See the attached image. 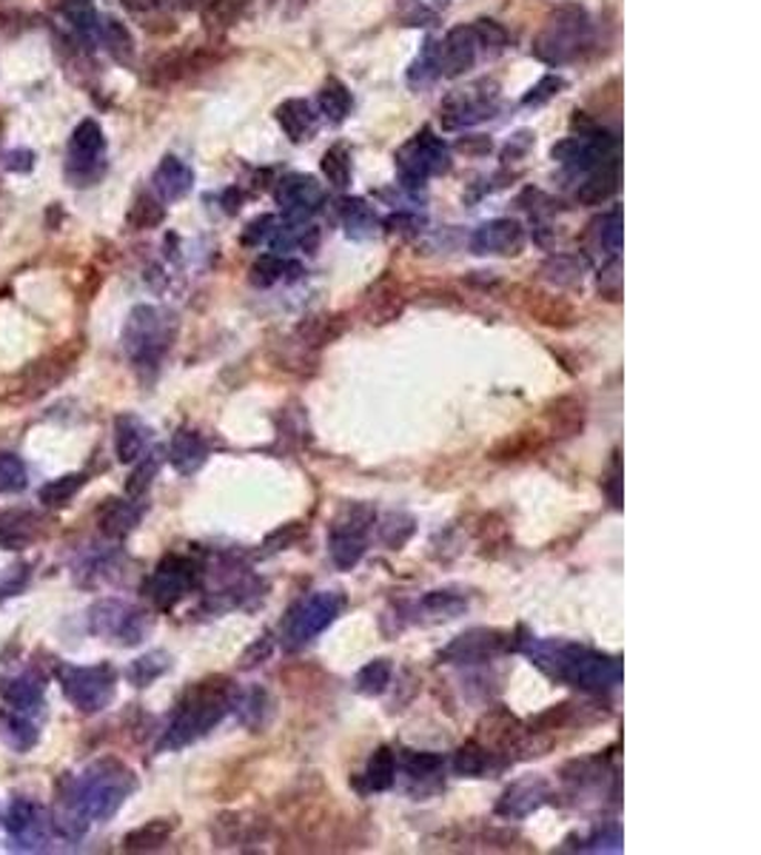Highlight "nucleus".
<instances>
[{"instance_id": "nucleus-30", "label": "nucleus", "mask_w": 761, "mask_h": 855, "mask_svg": "<svg viewBox=\"0 0 761 855\" xmlns=\"http://www.w3.org/2000/svg\"><path fill=\"white\" fill-rule=\"evenodd\" d=\"M248 0H214L212 9H208V21L217 23V27H228L240 18V12L246 9Z\"/></svg>"}, {"instance_id": "nucleus-31", "label": "nucleus", "mask_w": 761, "mask_h": 855, "mask_svg": "<svg viewBox=\"0 0 761 855\" xmlns=\"http://www.w3.org/2000/svg\"><path fill=\"white\" fill-rule=\"evenodd\" d=\"M128 220H132L134 226H141V228L157 226V223L163 220V208H161V203L152 200V197H141V200L134 203L132 217H128Z\"/></svg>"}, {"instance_id": "nucleus-18", "label": "nucleus", "mask_w": 761, "mask_h": 855, "mask_svg": "<svg viewBox=\"0 0 761 855\" xmlns=\"http://www.w3.org/2000/svg\"><path fill=\"white\" fill-rule=\"evenodd\" d=\"M34 519L32 514H3L0 516V545L7 548H21L34 536Z\"/></svg>"}, {"instance_id": "nucleus-29", "label": "nucleus", "mask_w": 761, "mask_h": 855, "mask_svg": "<svg viewBox=\"0 0 761 855\" xmlns=\"http://www.w3.org/2000/svg\"><path fill=\"white\" fill-rule=\"evenodd\" d=\"M63 12L69 21L83 32H94V7L92 0H63Z\"/></svg>"}, {"instance_id": "nucleus-11", "label": "nucleus", "mask_w": 761, "mask_h": 855, "mask_svg": "<svg viewBox=\"0 0 761 855\" xmlns=\"http://www.w3.org/2000/svg\"><path fill=\"white\" fill-rule=\"evenodd\" d=\"M277 123H280V128L288 134V141L291 143L311 141L317 132L315 109L308 106L306 101H300V97L286 101L280 109H277Z\"/></svg>"}, {"instance_id": "nucleus-15", "label": "nucleus", "mask_w": 761, "mask_h": 855, "mask_svg": "<svg viewBox=\"0 0 761 855\" xmlns=\"http://www.w3.org/2000/svg\"><path fill=\"white\" fill-rule=\"evenodd\" d=\"M0 696H3V702L9 708L18 710H32L41 708L43 699V684L38 676L32 673H21V676H9V679H0Z\"/></svg>"}, {"instance_id": "nucleus-4", "label": "nucleus", "mask_w": 761, "mask_h": 855, "mask_svg": "<svg viewBox=\"0 0 761 855\" xmlns=\"http://www.w3.org/2000/svg\"><path fill=\"white\" fill-rule=\"evenodd\" d=\"M397 166H400L402 181L425 183V177L431 174H442L451 168V152L442 137H436L431 128H422L397 152Z\"/></svg>"}, {"instance_id": "nucleus-9", "label": "nucleus", "mask_w": 761, "mask_h": 855, "mask_svg": "<svg viewBox=\"0 0 761 855\" xmlns=\"http://www.w3.org/2000/svg\"><path fill=\"white\" fill-rule=\"evenodd\" d=\"M141 614L134 616V610H128L121 601H101L97 608L89 614V628L97 636H121L123 641H137L141 639Z\"/></svg>"}, {"instance_id": "nucleus-24", "label": "nucleus", "mask_w": 761, "mask_h": 855, "mask_svg": "<svg viewBox=\"0 0 761 855\" xmlns=\"http://www.w3.org/2000/svg\"><path fill=\"white\" fill-rule=\"evenodd\" d=\"M322 174H326L331 186H348V177H351V154H348L346 146H335L322 154Z\"/></svg>"}, {"instance_id": "nucleus-20", "label": "nucleus", "mask_w": 761, "mask_h": 855, "mask_svg": "<svg viewBox=\"0 0 761 855\" xmlns=\"http://www.w3.org/2000/svg\"><path fill=\"white\" fill-rule=\"evenodd\" d=\"M320 109L331 123H342L351 112V92L340 81H328L320 92Z\"/></svg>"}, {"instance_id": "nucleus-8", "label": "nucleus", "mask_w": 761, "mask_h": 855, "mask_svg": "<svg viewBox=\"0 0 761 855\" xmlns=\"http://www.w3.org/2000/svg\"><path fill=\"white\" fill-rule=\"evenodd\" d=\"M476 38L471 27H456L445 34V41L434 43V63L440 78H460L476 63Z\"/></svg>"}, {"instance_id": "nucleus-6", "label": "nucleus", "mask_w": 761, "mask_h": 855, "mask_svg": "<svg viewBox=\"0 0 761 855\" xmlns=\"http://www.w3.org/2000/svg\"><path fill=\"white\" fill-rule=\"evenodd\" d=\"M494 101H496V86L494 83H476L467 92L451 94L445 103H442V126L445 128H462L474 126V123L485 121L494 114Z\"/></svg>"}, {"instance_id": "nucleus-2", "label": "nucleus", "mask_w": 761, "mask_h": 855, "mask_svg": "<svg viewBox=\"0 0 761 855\" xmlns=\"http://www.w3.org/2000/svg\"><path fill=\"white\" fill-rule=\"evenodd\" d=\"M590 41V18L582 7H559L548 14V21L536 34L534 54L551 66L579 58Z\"/></svg>"}, {"instance_id": "nucleus-16", "label": "nucleus", "mask_w": 761, "mask_h": 855, "mask_svg": "<svg viewBox=\"0 0 761 855\" xmlns=\"http://www.w3.org/2000/svg\"><path fill=\"white\" fill-rule=\"evenodd\" d=\"M548 420L556 436H576L585 428V402L576 396H559L548 405Z\"/></svg>"}, {"instance_id": "nucleus-10", "label": "nucleus", "mask_w": 761, "mask_h": 855, "mask_svg": "<svg viewBox=\"0 0 761 855\" xmlns=\"http://www.w3.org/2000/svg\"><path fill=\"white\" fill-rule=\"evenodd\" d=\"M277 200L288 208V214H308L315 212L322 200V192L317 186L315 177H302V174H291L280 183Z\"/></svg>"}, {"instance_id": "nucleus-19", "label": "nucleus", "mask_w": 761, "mask_h": 855, "mask_svg": "<svg viewBox=\"0 0 761 855\" xmlns=\"http://www.w3.org/2000/svg\"><path fill=\"white\" fill-rule=\"evenodd\" d=\"M86 485V476L83 474H66L58 476V480L47 482L41 488V502L49 508H61L69 499H74V494Z\"/></svg>"}, {"instance_id": "nucleus-27", "label": "nucleus", "mask_w": 761, "mask_h": 855, "mask_svg": "<svg viewBox=\"0 0 761 855\" xmlns=\"http://www.w3.org/2000/svg\"><path fill=\"white\" fill-rule=\"evenodd\" d=\"M562 89H565V81H562L559 74H545V78L522 97V103H525V106H542V103L554 101Z\"/></svg>"}, {"instance_id": "nucleus-5", "label": "nucleus", "mask_w": 761, "mask_h": 855, "mask_svg": "<svg viewBox=\"0 0 761 855\" xmlns=\"http://www.w3.org/2000/svg\"><path fill=\"white\" fill-rule=\"evenodd\" d=\"M61 684L69 702L83 713H97L114 693V673L101 668H61Z\"/></svg>"}, {"instance_id": "nucleus-1", "label": "nucleus", "mask_w": 761, "mask_h": 855, "mask_svg": "<svg viewBox=\"0 0 761 855\" xmlns=\"http://www.w3.org/2000/svg\"><path fill=\"white\" fill-rule=\"evenodd\" d=\"M128 770L117 762H101L89 768L86 775L69 784L66 802L83 818H106L123 802V795L132 787Z\"/></svg>"}, {"instance_id": "nucleus-26", "label": "nucleus", "mask_w": 761, "mask_h": 855, "mask_svg": "<svg viewBox=\"0 0 761 855\" xmlns=\"http://www.w3.org/2000/svg\"><path fill=\"white\" fill-rule=\"evenodd\" d=\"M172 833V824L166 822H152L148 827L137 830V833H132L126 838V847L128 849H152V847H161L163 842H166V835Z\"/></svg>"}, {"instance_id": "nucleus-21", "label": "nucleus", "mask_w": 761, "mask_h": 855, "mask_svg": "<svg viewBox=\"0 0 761 855\" xmlns=\"http://www.w3.org/2000/svg\"><path fill=\"white\" fill-rule=\"evenodd\" d=\"M542 434H531V431H522V434H514L511 440L500 442L494 451H491V460L496 462H507V460H522V456L534 454V451L542 449Z\"/></svg>"}, {"instance_id": "nucleus-13", "label": "nucleus", "mask_w": 761, "mask_h": 855, "mask_svg": "<svg viewBox=\"0 0 761 855\" xmlns=\"http://www.w3.org/2000/svg\"><path fill=\"white\" fill-rule=\"evenodd\" d=\"M192 183H194L192 168H188L181 157H172V154L163 157L157 172H154V188H157V194L168 203L181 200L183 194H188Z\"/></svg>"}, {"instance_id": "nucleus-12", "label": "nucleus", "mask_w": 761, "mask_h": 855, "mask_svg": "<svg viewBox=\"0 0 761 855\" xmlns=\"http://www.w3.org/2000/svg\"><path fill=\"white\" fill-rule=\"evenodd\" d=\"M0 739L18 753H29L38 744V724L27 715V710L3 708L0 710Z\"/></svg>"}, {"instance_id": "nucleus-23", "label": "nucleus", "mask_w": 761, "mask_h": 855, "mask_svg": "<svg viewBox=\"0 0 761 855\" xmlns=\"http://www.w3.org/2000/svg\"><path fill=\"white\" fill-rule=\"evenodd\" d=\"M143 442H146V434H143V428L137 422L128 420V416L117 420V456L123 462L137 460V454L143 451Z\"/></svg>"}, {"instance_id": "nucleus-3", "label": "nucleus", "mask_w": 761, "mask_h": 855, "mask_svg": "<svg viewBox=\"0 0 761 855\" xmlns=\"http://www.w3.org/2000/svg\"><path fill=\"white\" fill-rule=\"evenodd\" d=\"M106 141L101 126L94 121H83L69 137L66 152V177L74 186H92L106 166Z\"/></svg>"}, {"instance_id": "nucleus-7", "label": "nucleus", "mask_w": 761, "mask_h": 855, "mask_svg": "<svg viewBox=\"0 0 761 855\" xmlns=\"http://www.w3.org/2000/svg\"><path fill=\"white\" fill-rule=\"evenodd\" d=\"M3 827H7L9 838L14 842V847L21 849H41L49 842V815L29 799H14L7 810V818H3Z\"/></svg>"}, {"instance_id": "nucleus-14", "label": "nucleus", "mask_w": 761, "mask_h": 855, "mask_svg": "<svg viewBox=\"0 0 761 855\" xmlns=\"http://www.w3.org/2000/svg\"><path fill=\"white\" fill-rule=\"evenodd\" d=\"M474 246L480 248L482 255L487 251H496V255H516L522 248V231L516 223L511 220H496L491 226H482L476 231Z\"/></svg>"}, {"instance_id": "nucleus-22", "label": "nucleus", "mask_w": 761, "mask_h": 855, "mask_svg": "<svg viewBox=\"0 0 761 855\" xmlns=\"http://www.w3.org/2000/svg\"><path fill=\"white\" fill-rule=\"evenodd\" d=\"M29 485V471L18 454H0V494H18Z\"/></svg>"}, {"instance_id": "nucleus-17", "label": "nucleus", "mask_w": 761, "mask_h": 855, "mask_svg": "<svg viewBox=\"0 0 761 855\" xmlns=\"http://www.w3.org/2000/svg\"><path fill=\"white\" fill-rule=\"evenodd\" d=\"M616 186H619V163H616V157H610V161L599 163V166L594 168L588 183H582L579 200L582 203L608 200L610 194L616 192Z\"/></svg>"}, {"instance_id": "nucleus-28", "label": "nucleus", "mask_w": 761, "mask_h": 855, "mask_svg": "<svg viewBox=\"0 0 761 855\" xmlns=\"http://www.w3.org/2000/svg\"><path fill=\"white\" fill-rule=\"evenodd\" d=\"M103 38H106L109 49L114 52V58H121V61H128L132 58V34L123 29V23L117 21H106V27H103Z\"/></svg>"}, {"instance_id": "nucleus-32", "label": "nucleus", "mask_w": 761, "mask_h": 855, "mask_svg": "<svg viewBox=\"0 0 761 855\" xmlns=\"http://www.w3.org/2000/svg\"><path fill=\"white\" fill-rule=\"evenodd\" d=\"M348 206V231L357 237H362L368 228H374V214L368 212V206L362 200H351L346 203Z\"/></svg>"}, {"instance_id": "nucleus-25", "label": "nucleus", "mask_w": 761, "mask_h": 855, "mask_svg": "<svg viewBox=\"0 0 761 855\" xmlns=\"http://www.w3.org/2000/svg\"><path fill=\"white\" fill-rule=\"evenodd\" d=\"M471 29H474L476 47L485 49L487 54H500L502 49H505L507 32H505V27H500L496 21H476Z\"/></svg>"}, {"instance_id": "nucleus-33", "label": "nucleus", "mask_w": 761, "mask_h": 855, "mask_svg": "<svg viewBox=\"0 0 761 855\" xmlns=\"http://www.w3.org/2000/svg\"><path fill=\"white\" fill-rule=\"evenodd\" d=\"M128 9H137V12H148V9H157L163 7L166 0H123Z\"/></svg>"}]
</instances>
